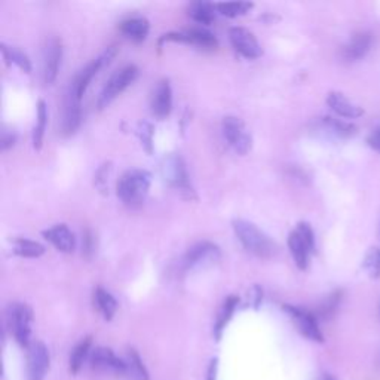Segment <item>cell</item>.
<instances>
[{
  "instance_id": "e575fe53",
  "label": "cell",
  "mask_w": 380,
  "mask_h": 380,
  "mask_svg": "<svg viewBox=\"0 0 380 380\" xmlns=\"http://www.w3.org/2000/svg\"><path fill=\"white\" fill-rule=\"evenodd\" d=\"M367 143L370 147L374 149L376 152H380V128L377 131H374L373 134L367 138Z\"/></svg>"
},
{
  "instance_id": "9a60e30c",
  "label": "cell",
  "mask_w": 380,
  "mask_h": 380,
  "mask_svg": "<svg viewBox=\"0 0 380 380\" xmlns=\"http://www.w3.org/2000/svg\"><path fill=\"white\" fill-rule=\"evenodd\" d=\"M91 367L98 372L125 376V359H120L109 347H97L91 355Z\"/></svg>"
},
{
  "instance_id": "6da1fadb",
  "label": "cell",
  "mask_w": 380,
  "mask_h": 380,
  "mask_svg": "<svg viewBox=\"0 0 380 380\" xmlns=\"http://www.w3.org/2000/svg\"><path fill=\"white\" fill-rule=\"evenodd\" d=\"M235 235L238 236L244 248L259 259H272L278 253L276 245L269 235H266L262 229L251 221L236 219L232 223Z\"/></svg>"
},
{
  "instance_id": "5b68a950",
  "label": "cell",
  "mask_w": 380,
  "mask_h": 380,
  "mask_svg": "<svg viewBox=\"0 0 380 380\" xmlns=\"http://www.w3.org/2000/svg\"><path fill=\"white\" fill-rule=\"evenodd\" d=\"M8 321L9 327L15 336V341L28 347L30 336H32V323H33V311L32 307L26 303H12L8 309Z\"/></svg>"
},
{
  "instance_id": "3957f363",
  "label": "cell",
  "mask_w": 380,
  "mask_h": 380,
  "mask_svg": "<svg viewBox=\"0 0 380 380\" xmlns=\"http://www.w3.org/2000/svg\"><path fill=\"white\" fill-rule=\"evenodd\" d=\"M289 248L299 269L305 271L309 264L311 254L315 251V235L309 223H299L289 235Z\"/></svg>"
},
{
  "instance_id": "d6a6232c",
  "label": "cell",
  "mask_w": 380,
  "mask_h": 380,
  "mask_svg": "<svg viewBox=\"0 0 380 380\" xmlns=\"http://www.w3.org/2000/svg\"><path fill=\"white\" fill-rule=\"evenodd\" d=\"M153 125L149 122H140L138 128H137V134L141 140V145L145 146V149L152 153L153 150Z\"/></svg>"
},
{
  "instance_id": "7402d4cb",
  "label": "cell",
  "mask_w": 380,
  "mask_h": 380,
  "mask_svg": "<svg viewBox=\"0 0 380 380\" xmlns=\"http://www.w3.org/2000/svg\"><path fill=\"white\" fill-rule=\"evenodd\" d=\"M238 303H239V297H236V296L226 297L223 306L220 307L217 323H215V327H214V334H215V338H217V341H220L224 327L228 325V323L230 321V318L236 309V306H238Z\"/></svg>"
},
{
  "instance_id": "8fae6325",
  "label": "cell",
  "mask_w": 380,
  "mask_h": 380,
  "mask_svg": "<svg viewBox=\"0 0 380 380\" xmlns=\"http://www.w3.org/2000/svg\"><path fill=\"white\" fill-rule=\"evenodd\" d=\"M220 259V248L210 241H202L194 244L188 250L183 257V268L192 269L194 266L203 263H212Z\"/></svg>"
},
{
  "instance_id": "d4e9b609",
  "label": "cell",
  "mask_w": 380,
  "mask_h": 380,
  "mask_svg": "<svg viewBox=\"0 0 380 380\" xmlns=\"http://www.w3.org/2000/svg\"><path fill=\"white\" fill-rule=\"evenodd\" d=\"M45 251H46L45 246L36 241L26 239V238H17L14 241V253L17 255H21V257L37 259L40 255H44Z\"/></svg>"
},
{
  "instance_id": "d590c367",
  "label": "cell",
  "mask_w": 380,
  "mask_h": 380,
  "mask_svg": "<svg viewBox=\"0 0 380 380\" xmlns=\"http://www.w3.org/2000/svg\"><path fill=\"white\" fill-rule=\"evenodd\" d=\"M217 370H219V359L214 358L208 365L207 372V380H217Z\"/></svg>"
},
{
  "instance_id": "f546056e",
  "label": "cell",
  "mask_w": 380,
  "mask_h": 380,
  "mask_svg": "<svg viewBox=\"0 0 380 380\" xmlns=\"http://www.w3.org/2000/svg\"><path fill=\"white\" fill-rule=\"evenodd\" d=\"M364 269L374 280L380 278V248H372L364 259Z\"/></svg>"
},
{
  "instance_id": "9c48e42d",
  "label": "cell",
  "mask_w": 380,
  "mask_h": 380,
  "mask_svg": "<svg viewBox=\"0 0 380 380\" xmlns=\"http://www.w3.org/2000/svg\"><path fill=\"white\" fill-rule=\"evenodd\" d=\"M282 309L291 316V320L294 321L296 327L299 328V332L309 338V341L323 343L324 342V336L320 330V325H318V320L316 316L303 309V307H297V306H291V305H284Z\"/></svg>"
},
{
  "instance_id": "ffe728a7",
  "label": "cell",
  "mask_w": 380,
  "mask_h": 380,
  "mask_svg": "<svg viewBox=\"0 0 380 380\" xmlns=\"http://www.w3.org/2000/svg\"><path fill=\"white\" fill-rule=\"evenodd\" d=\"M119 30L122 35H125L127 37L136 40V42H141L147 37V33L150 30L149 19L145 17H132L127 18L119 24Z\"/></svg>"
},
{
  "instance_id": "7c38bea8",
  "label": "cell",
  "mask_w": 380,
  "mask_h": 380,
  "mask_svg": "<svg viewBox=\"0 0 380 380\" xmlns=\"http://www.w3.org/2000/svg\"><path fill=\"white\" fill-rule=\"evenodd\" d=\"M63 58V44L58 37H51L44 49L42 76L45 84H53L55 80Z\"/></svg>"
},
{
  "instance_id": "30bf717a",
  "label": "cell",
  "mask_w": 380,
  "mask_h": 380,
  "mask_svg": "<svg viewBox=\"0 0 380 380\" xmlns=\"http://www.w3.org/2000/svg\"><path fill=\"white\" fill-rule=\"evenodd\" d=\"M229 39L236 53H239L245 58H259L263 54L257 37L248 28L232 27L229 30Z\"/></svg>"
},
{
  "instance_id": "e0dca14e",
  "label": "cell",
  "mask_w": 380,
  "mask_h": 380,
  "mask_svg": "<svg viewBox=\"0 0 380 380\" xmlns=\"http://www.w3.org/2000/svg\"><path fill=\"white\" fill-rule=\"evenodd\" d=\"M42 235L45 236V239H48L51 244H53L58 251L67 253V254L75 251L76 238L67 224L64 223L55 224L51 229L44 230Z\"/></svg>"
},
{
  "instance_id": "8992f818",
  "label": "cell",
  "mask_w": 380,
  "mask_h": 380,
  "mask_svg": "<svg viewBox=\"0 0 380 380\" xmlns=\"http://www.w3.org/2000/svg\"><path fill=\"white\" fill-rule=\"evenodd\" d=\"M162 176L168 181L172 188L179 189L181 193H186L190 198L193 194V188L190 184L189 172L186 168V163L179 155H168L163 159L162 165Z\"/></svg>"
},
{
  "instance_id": "5bb4252c",
  "label": "cell",
  "mask_w": 380,
  "mask_h": 380,
  "mask_svg": "<svg viewBox=\"0 0 380 380\" xmlns=\"http://www.w3.org/2000/svg\"><path fill=\"white\" fill-rule=\"evenodd\" d=\"M152 113L159 119L167 118L172 109V89L168 79H161L150 96Z\"/></svg>"
},
{
  "instance_id": "52a82bcc",
  "label": "cell",
  "mask_w": 380,
  "mask_h": 380,
  "mask_svg": "<svg viewBox=\"0 0 380 380\" xmlns=\"http://www.w3.org/2000/svg\"><path fill=\"white\" fill-rule=\"evenodd\" d=\"M223 136L238 155H246L253 147V138L246 131L245 123L236 116H226L223 119Z\"/></svg>"
},
{
  "instance_id": "74e56055",
  "label": "cell",
  "mask_w": 380,
  "mask_h": 380,
  "mask_svg": "<svg viewBox=\"0 0 380 380\" xmlns=\"http://www.w3.org/2000/svg\"><path fill=\"white\" fill-rule=\"evenodd\" d=\"M321 380H336L332 374H324L323 377H321Z\"/></svg>"
},
{
  "instance_id": "cb8c5ba5",
  "label": "cell",
  "mask_w": 380,
  "mask_h": 380,
  "mask_svg": "<svg viewBox=\"0 0 380 380\" xmlns=\"http://www.w3.org/2000/svg\"><path fill=\"white\" fill-rule=\"evenodd\" d=\"M94 302L98 307V311L102 314V316H105V320L110 321L111 318L115 316L118 311V302L107 290L98 287L94 293Z\"/></svg>"
},
{
  "instance_id": "484cf974",
  "label": "cell",
  "mask_w": 380,
  "mask_h": 380,
  "mask_svg": "<svg viewBox=\"0 0 380 380\" xmlns=\"http://www.w3.org/2000/svg\"><path fill=\"white\" fill-rule=\"evenodd\" d=\"M46 122H48L46 102L44 100H39L37 101V119H36V125L33 128V147L36 150L42 147L45 129H46Z\"/></svg>"
},
{
  "instance_id": "7a4b0ae2",
  "label": "cell",
  "mask_w": 380,
  "mask_h": 380,
  "mask_svg": "<svg viewBox=\"0 0 380 380\" xmlns=\"http://www.w3.org/2000/svg\"><path fill=\"white\" fill-rule=\"evenodd\" d=\"M152 176L146 170H129L118 181L116 193L128 207H138L145 202L150 189Z\"/></svg>"
},
{
  "instance_id": "277c9868",
  "label": "cell",
  "mask_w": 380,
  "mask_h": 380,
  "mask_svg": "<svg viewBox=\"0 0 380 380\" xmlns=\"http://www.w3.org/2000/svg\"><path fill=\"white\" fill-rule=\"evenodd\" d=\"M137 76H138V67L134 64H128L115 71L101 91L97 101L98 109L107 107L110 102L120 94V92L125 91L132 82L137 79Z\"/></svg>"
},
{
  "instance_id": "44dd1931",
  "label": "cell",
  "mask_w": 380,
  "mask_h": 380,
  "mask_svg": "<svg viewBox=\"0 0 380 380\" xmlns=\"http://www.w3.org/2000/svg\"><path fill=\"white\" fill-rule=\"evenodd\" d=\"M125 376L129 380H149V373L136 349H128L125 356Z\"/></svg>"
},
{
  "instance_id": "8d00e7d4",
  "label": "cell",
  "mask_w": 380,
  "mask_h": 380,
  "mask_svg": "<svg viewBox=\"0 0 380 380\" xmlns=\"http://www.w3.org/2000/svg\"><path fill=\"white\" fill-rule=\"evenodd\" d=\"M14 145H15V136L12 134V132L3 131V134H2V149L6 150L9 147H12Z\"/></svg>"
},
{
  "instance_id": "f1b7e54d",
  "label": "cell",
  "mask_w": 380,
  "mask_h": 380,
  "mask_svg": "<svg viewBox=\"0 0 380 380\" xmlns=\"http://www.w3.org/2000/svg\"><path fill=\"white\" fill-rule=\"evenodd\" d=\"M323 122L328 129H332L334 134H337L338 137H352L356 132V127L352 125V123L338 120L332 116H325L323 119Z\"/></svg>"
},
{
  "instance_id": "4fadbf2b",
  "label": "cell",
  "mask_w": 380,
  "mask_h": 380,
  "mask_svg": "<svg viewBox=\"0 0 380 380\" xmlns=\"http://www.w3.org/2000/svg\"><path fill=\"white\" fill-rule=\"evenodd\" d=\"M49 368V351L44 342L28 346V380H44Z\"/></svg>"
},
{
  "instance_id": "603a6c76",
  "label": "cell",
  "mask_w": 380,
  "mask_h": 380,
  "mask_svg": "<svg viewBox=\"0 0 380 380\" xmlns=\"http://www.w3.org/2000/svg\"><path fill=\"white\" fill-rule=\"evenodd\" d=\"M0 49H2L6 64L14 63L21 69L24 73H32V61H30L27 54L23 53L21 49H18L15 46H8L6 44L0 45Z\"/></svg>"
},
{
  "instance_id": "1f68e13d",
  "label": "cell",
  "mask_w": 380,
  "mask_h": 380,
  "mask_svg": "<svg viewBox=\"0 0 380 380\" xmlns=\"http://www.w3.org/2000/svg\"><path fill=\"white\" fill-rule=\"evenodd\" d=\"M219 11L226 17H238L248 12L253 8V3L248 2H235V3H219L215 5Z\"/></svg>"
},
{
  "instance_id": "4dcf8cb0",
  "label": "cell",
  "mask_w": 380,
  "mask_h": 380,
  "mask_svg": "<svg viewBox=\"0 0 380 380\" xmlns=\"http://www.w3.org/2000/svg\"><path fill=\"white\" fill-rule=\"evenodd\" d=\"M342 294H343L342 290H337L327 297V300L320 306V311H318L321 318H325L327 320V318H332L336 314L337 307L342 300Z\"/></svg>"
},
{
  "instance_id": "4316f807",
  "label": "cell",
  "mask_w": 380,
  "mask_h": 380,
  "mask_svg": "<svg viewBox=\"0 0 380 380\" xmlns=\"http://www.w3.org/2000/svg\"><path fill=\"white\" fill-rule=\"evenodd\" d=\"M214 9H215V5L210 2H193L189 6V15L197 23L208 26L214 21L215 18Z\"/></svg>"
},
{
  "instance_id": "2e32d148",
  "label": "cell",
  "mask_w": 380,
  "mask_h": 380,
  "mask_svg": "<svg viewBox=\"0 0 380 380\" xmlns=\"http://www.w3.org/2000/svg\"><path fill=\"white\" fill-rule=\"evenodd\" d=\"M80 101L82 98L69 87L66 100H64V113H63V132L66 136L73 134L80 125V120H82Z\"/></svg>"
},
{
  "instance_id": "ba28073f",
  "label": "cell",
  "mask_w": 380,
  "mask_h": 380,
  "mask_svg": "<svg viewBox=\"0 0 380 380\" xmlns=\"http://www.w3.org/2000/svg\"><path fill=\"white\" fill-rule=\"evenodd\" d=\"M163 42H181L188 45H194L203 49H215L219 45V40L211 32L205 28H189L184 32H174L163 35L159 44Z\"/></svg>"
},
{
  "instance_id": "ac0fdd59",
  "label": "cell",
  "mask_w": 380,
  "mask_h": 380,
  "mask_svg": "<svg viewBox=\"0 0 380 380\" xmlns=\"http://www.w3.org/2000/svg\"><path fill=\"white\" fill-rule=\"evenodd\" d=\"M327 105L334 113H337L338 116L347 118V119H355L364 115L363 107H359L355 102H352L342 92L333 91L327 96Z\"/></svg>"
},
{
  "instance_id": "83f0119b",
  "label": "cell",
  "mask_w": 380,
  "mask_h": 380,
  "mask_svg": "<svg viewBox=\"0 0 380 380\" xmlns=\"http://www.w3.org/2000/svg\"><path fill=\"white\" fill-rule=\"evenodd\" d=\"M91 345H92V338L85 337L84 341H80L76 347L73 349V352L70 355V372L73 374H78L79 370L84 365V361L88 358L89 351H91Z\"/></svg>"
},
{
  "instance_id": "d6986e66",
  "label": "cell",
  "mask_w": 380,
  "mask_h": 380,
  "mask_svg": "<svg viewBox=\"0 0 380 380\" xmlns=\"http://www.w3.org/2000/svg\"><path fill=\"white\" fill-rule=\"evenodd\" d=\"M373 36L368 32H359L352 36L347 45L343 46L342 55L346 61H358L367 55V53L372 48Z\"/></svg>"
},
{
  "instance_id": "836d02e7",
  "label": "cell",
  "mask_w": 380,
  "mask_h": 380,
  "mask_svg": "<svg viewBox=\"0 0 380 380\" xmlns=\"http://www.w3.org/2000/svg\"><path fill=\"white\" fill-rule=\"evenodd\" d=\"M107 171H110V165L109 163H106V165H102L97 174H96V183H97V186L101 189V190H105L106 188V174Z\"/></svg>"
}]
</instances>
